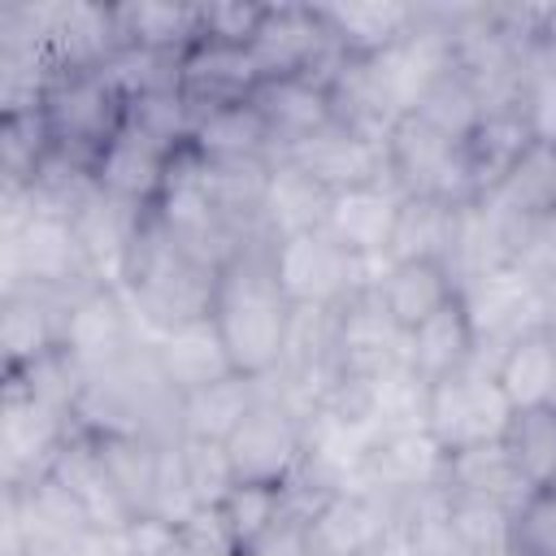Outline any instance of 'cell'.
Listing matches in <instances>:
<instances>
[{
	"mask_svg": "<svg viewBox=\"0 0 556 556\" xmlns=\"http://www.w3.org/2000/svg\"><path fill=\"white\" fill-rule=\"evenodd\" d=\"M265 382L256 378H226V382H213L204 391H191L178 400V434L182 439H200V443H226L230 430L248 417V408L261 400Z\"/></svg>",
	"mask_w": 556,
	"mask_h": 556,
	"instance_id": "26",
	"label": "cell"
},
{
	"mask_svg": "<svg viewBox=\"0 0 556 556\" xmlns=\"http://www.w3.org/2000/svg\"><path fill=\"white\" fill-rule=\"evenodd\" d=\"M508 417L513 404L504 400L486 361H469L465 369L421 387V430L443 452V460L482 443H500Z\"/></svg>",
	"mask_w": 556,
	"mask_h": 556,
	"instance_id": "4",
	"label": "cell"
},
{
	"mask_svg": "<svg viewBox=\"0 0 556 556\" xmlns=\"http://www.w3.org/2000/svg\"><path fill=\"white\" fill-rule=\"evenodd\" d=\"M70 300L74 295H65V291L4 287V374L61 352Z\"/></svg>",
	"mask_w": 556,
	"mask_h": 556,
	"instance_id": "18",
	"label": "cell"
},
{
	"mask_svg": "<svg viewBox=\"0 0 556 556\" xmlns=\"http://www.w3.org/2000/svg\"><path fill=\"white\" fill-rule=\"evenodd\" d=\"M369 287L404 334L460 295V282L447 261H387Z\"/></svg>",
	"mask_w": 556,
	"mask_h": 556,
	"instance_id": "19",
	"label": "cell"
},
{
	"mask_svg": "<svg viewBox=\"0 0 556 556\" xmlns=\"http://www.w3.org/2000/svg\"><path fill=\"white\" fill-rule=\"evenodd\" d=\"M387 178L400 187V195H426L443 204H478L469 174H465V152L460 139L443 135L417 113H404L387 130Z\"/></svg>",
	"mask_w": 556,
	"mask_h": 556,
	"instance_id": "7",
	"label": "cell"
},
{
	"mask_svg": "<svg viewBox=\"0 0 556 556\" xmlns=\"http://www.w3.org/2000/svg\"><path fill=\"white\" fill-rule=\"evenodd\" d=\"M295 504V482L278 486V482H235L217 504L213 517L226 534V543L235 547V556H248Z\"/></svg>",
	"mask_w": 556,
	"mask_h": 556,
	"instance_id": "25",
	"label": "cell"
},
{
	"mask_svg": "<svg viewBox=\"0 0 556 556\" xmlns=\"http://www.w3.org/2000/svg\"><path fill=\"white\" fill-rule=\"evenodd\" d=\"M517 109L534 135L539 148L556 152V61L547 48H534L521 74V91H517Z\"/></svg>",
	"mask_w": 556,
	"mask_h": 556,
	"instance_id": "30",
	"label": "cell"
},
{
	"mask_svg": "<svg viewBox=\"0 0 556 556\" xmlns=\"http://www.w3.org/2000/svg\"><path fill=\"white\" fill-rule=\"evenodd\" d=\"M261 83H265V74L256 65L252 48H243V43L200 39L178 61V96L191 104L195 117L226 109V104H248Z\"/></svg>",
	"mask_w": 556,
	"mask_h": 556,
	"instance_id": "10",
	"label": "cell"
},
{
	"mask_svg": "<svg viewBox=\"0 0 556 556\" xmlns=\"http://www.w3.org/2000/svg\"><path fill=\"white\" fill-rule=\"evenodd\" d=\"M460 152H465V174H469L473 195L486 200L534 152V135H530L521 109L517 104H504V109H486L473 122V130L460 139Z\"/></svg>",
	"mask_w": 556,
	"mask_h": 556,
	"instance_id": "16",
	"label": "cell"
},
{
	"mask_svg": "<svg viewBox=\"0 0 556 556\" xmlns=\"http://www.w3.org/2000/svg\"><path fill=\"white\" fill-rule=\"evenodd\" d=\"M443 491L469 495V500H486V504H500L508 513L530 495L526 482L517 478V469L508 465V456H504L500 443H482V447H469V452L447 456V465H443Z\"/></svg>",
	"mask_w": 556,
	"mask_h": 556,
	"instance_id": "29",
	"label": "cell"
},
{
	"mask_svg": "<svg viewBox=\"0 0 556 556\" xmlns=\"http://www.w3.org/2000/svg\"><path fill=\"white\" fill-rule=\"evenodd\" d=\"M256 113L265 117L278 156L295 152L300 143L317 139L321 130H330L339 122L334 109V91L326 78L317 74H287V78H265L252 96Z\"/></svg>",
	"mask_w": 556,
	"mask_h": 556,
	"instance_id": "12",
	"label": "cell"
},
{
	"mask_svg": "<svg viewBox=\"0 0 556 556\" xmlns=\"http://www.w3.org/2000/svg\"><path fill=\"white\" fill-rule=\"evenodd\" d=\"M39 113H43L52 152L96 178V161L126 130L130 100L109 78V70H74V74H56L48 83Z\"/></svg>",
	"mask_w": 556,
	"mask_h": 556,
	"instance_id": "3",
	"label": "cell"
},
{
	"mask_svg": "<svg viewBox=\"0 0 556 556\" xmlns=\"http://www.w3.org/2000/svg\"><path fill=\"white\" fill-rule=\"evenodd\" d=\"M500 447L517 469V478L526 482V491H552L556 486V404L513 408Z\"/></svg>",
	"mask_w": 556,
	"mask_h": 556,
	"instance_id": "27",
	"label": "cell"
},
{
	"mask_svg": "<svg viewBox=\"0 0 556 556\" xmlns=\"http://www.w3.org/2000/svg\"><path fill=\"white\" fill-rule=\"evenodd\" d=\"M117 43L135 52L182 56L200 43V4H165V0H126L113 4Z\"/></svg>",
	"mask_w": 556,
	"mask_h": 556,
	"instance_id": "24",
	"label": "cell"
},
{
	"mask_svg": "<svg viewBox=\"0 0 556 556\" xmlns=\"http://www.w3.org/2000/svg\"><path fill=\"white\" fill-rule=\"evenodd\" d=\"M152 343V361L165 378V387L182 400L191 391H204L213 382H226L235 378V365L226 356V343L213 326V317H200V321H187V326H174V330H161L148 339Z\"/></svg>",
	"mask_w": 556,
	"mask_h": 556,
	"instance_id": "17",
	"label": "cell"
},
{
	"mask_svg": "<svg viewBox=\"0 0 556 556\" xmlns=\"http://www.w3.org/2000/svg\"><path fill=\"white\" fill-rule=\"evenodd\" d=\"M400 187L387 178V182H374V187H352V191H339L330 195V213H326V230L352 252L361 256L374 278L378 269L387 265V248H391V230H395V213H400Z\"/></svg>",
	"mask_w": 556,
	"mask_h": 556,
	"instance_id": "15",
	"label": "cell"
},
{
	"mask_svg": "<svg viewBox=\"0 0 556 556\" xmlns=\"http://www.w3.org/2000/svg\"><path fill=\"white\" fill-rule=\"evenodd\" d=\"M143 339L135 334V313H130V304H126V295L117 287H87V291H78L70 300L61 352L70 356V365L83 378L113 369Z\"/></svg>",
	"mask_w": 556,
	"mask_h": 556,
	"instance_id": "8",
	"label": "cell"
},
{
	"mask_svg": "<svg viewBox=\"0 0 556 556\" xmlns=\"http://www.w3.org/2000/svg\"><path fill=\"white\" fill-rule=\"evenodd\" d=\"M395 517H400V504L378 491H365V486L330 491L308 513L313 556H378V547L395 530Z\"/></svg>",
	"mask_w": 556,
	"mask_h": 556,
	"instance_id": "9",
	"label": "cell"
},
{
	"mask_svg": "<svg viewBox=\"0 0 556 556\" xmlns=\"http://www.w3.org/2000/svg\"><path fill=\"white\" fill-rule=\"evenodd\" d=\"M552 491H556V486H552Z\"/></svg>",
	"mask_w": 556,
	"mask_h": 556,
	"instance_id": "33",
	"label": "cell"
},
{
	"mask_svg": "<svg viewBox=\"0 0 556 556\" xmlns=\"http://www.w3.org/2000/svg\"><path fill=\"white\" fill-rule=\"evenodd\" d=\"M182 148L130 126L126 117V130L104 148V156L96 161V187L122 204H135V208H152L174 174V161H178Z\"/></svg>",
	"mask_w": 556,
	"mask_h": 556,
	"instance_id": "11",
	"label": "cell"
},
{
	"mask_svg": "<svg viewBox=\"0 0 556 556\" xmlns=\"http://www.w3.org/2000/svg\"><path fill=\"white\" fill-rule=\"evenodd\" d=\"M460 208L443 204V200H426V195H404L400 213H395L387 261H447Z\"/></svg>",
	"mask_w": 556,
	"mask_h": 556,
	"instance_id": "28",
	"label": "cell"
},
{
	"mask_svg": "<svg viewBox=\"0 0 556 556\" xmlns=\"http://www.w3.org/2000/svg\"><path fill=\"white\" fill-rule=\"evenodd\" d=\"M508 556H556V491H530L513 508Z\"/></svg>",
	"mask_w": 556,
	"mask_h": 556,
	"instance_id": "31",
	"label": "cell"
},
{
	"mask_svg": "<svg viewBox=\"0 0 556 556\" xmlns=\"http://www.w3.org/2000/svg\"><path fill=\"white\" fill-rule=\"evenodd\" d=\"M235 482H295L308 456V413L265 382L261 400L222 443Z\"/></svg>",
	"mask_w": 556,
	"mask_h": 556,
	"instance_id": "5",
	"label": "cell"
},
{
	"mask_svg": "<svg viewBox=\"0 0 556 556\" xmlns=\"http://www.w3.org/2000/svg\"><path fill=\"white\" fill-rule=\"evenodd\" d=\"M300 169H308L330 195L352 191V187H374L387 182V143L382 135L356 130L348 122H334L330 130H321L317 139L300 143L295 152H287Z\"/></svg>",
	"mask_w": 556,
	"mask_h": 556,
	"instance_id": "13",
	"label": "cell"
},
{
	"mask_svg": "<svg viewBox=\"0 0 556 556\" xmlns=\"http://www.w3.org/2000/svg\"><path fill=\"white\" fill-rule=\"evenodd\" d=\"M208 317L226 343L235 374L269 382L282 369L295 326V304L287 300L274 274L269 239H248L222 261Z\"/></svg>",
	"mask_w": 556,
	"mask_h": 556,
	"instance_id": "1",
	"label": "cell"
},
{
	"mask_svg": "<svg viewBox=\"0 0 556 556\" xmlns=\"http://www.w3.org/2000/svg\"><path fill=\"white\" fill-rule=\"evenodd\" d=\"M269 4L252 0H208L200 4V39H222V43H243L252 48Z\"/></svg>",
	"mask_w": 556,
	"mask_h": 556,
	"instance_id": "32",
	"label": "cell"
},
{
	"mask_svg": "<svg viewBox=\"0 0 556 556\" xmlns=\"http://www.w3.org/2000/svg\"><path fill=\"white\" fill-rule=\"evenodd\" d=\"M269 256L295 308H339L374 282V269L361 256H352L326 226L291 235V239H274Z\"/></svg>",
	"mask_w": 556,
	"mask_h": 556,
	"instance_id": "6",
	"label": "cell"
},
{
	"mask_svg": "<svg viewBox=\"0 0 556 556\" xmlns=\"http://www.w3.org/2000/svg\"><path fill=\"white\" fill-rule=\"evenodd\" d=\"M330 213V191L300 169L291 156H274L269 174H265V191H261V235L274 239H291L304 230L326 226Z\"/></svg>",
	"mask_w": 556,
	"mask_h": 556,
	"instance_id": "21",
	"label": "cell"
},
{
	"mask_svg": "<svg viewBox=\"0 0 556 556\" xmlns=\"http://www.w3.org/2000/svg\"><path fill=\"white\" fill-rule=\"evenodd\" d=\"M191 152L204 165H269L278 156L274 135H269V126H265V117L256 113L252 100L195 117Z\"/></svg>",
	"mask_w": 556,
	"mask_h": 556,
	"instance_id": "23",
	"label": "cell"
},
{
	"mask_svg": "<svg viewBox=\"0 0 556 556\" xmlns=\"http://www.w3.org/2000/svg\"><path fill=\"white\" fill-rule=\"evenodd\" d=\"M491 374L513 408L556 404V326H530L508 339L491 361Z\"/></svg>",
	"mask_w": 556,
	"mask_h": 556,
	"instance_id": "22",
	"label": "cell"
},
{
	"mask_svg": "<svg viewBox=\"0 0 556 556\" xmlns=\"http://www.w3.org/2000/svg\"><path fill=\"white\" fill-rule=\"evenodd\" d=\"M469 361H478V330L465 308V295H456L434 317H426L417 330H408L404 369L413 374L417 387H430V382L465 369Z\"/></svg>",
	"mask_w": 556,
	"mask_h": 556,
	"instance_id": "20",
	"label": "cell"
},
{
	"mask_svg": "<svg viewBox=\"0 0 556 556\" xmlns=\"http://www.w3.org/2000/svg\"><path fill=\"white\" fill-rule=\"evenodd\" d=\"M317 17L330 35V43L348 61H378L391 48H400L417 22L421 4H391V0H361V4H317Z\"/></svg>",
	"mask_w": 556,
	"mask_h": 556,
	"instance_id": "14",
	"label": "cell"
},
{
	"mask_svg": "<svg viewBox=\"0 0 556 556\" xmlns=\"http://www.w3.org/2000/svg\"><path fill=\"white\" fill-rule=\"evenodd\" d=\"M213 282H217V265L187 252L148 208L135 230V243H130V256L122 269V287H117L126 295L130 313L139 317V326L161 334V330L208 317Z\"/></svg>",
	"mask_w": 556,
	"mask_h": 556,
	"instance_id": "2",
	"label": "cell"
}]
</instances>
